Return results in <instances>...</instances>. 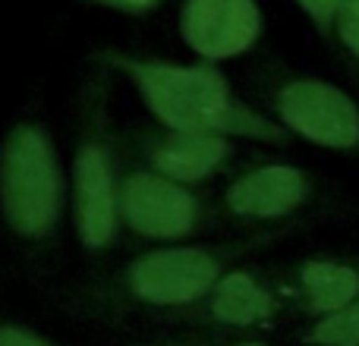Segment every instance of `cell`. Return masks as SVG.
Masks as SVG:
<instances>
[{
    "label": "cell",
    "instance_id": "4",
    "mask_svg": "<svg viewBox=\"0 0 359 346\" xmlns=\"http://www.w3.org/2000/svg\"><path fill=\"white\" fill-rule=\"evenodd\" d=\"M265 113L290 139L359 158V101L318 76L278 69L262 82Z\"/></svg>",
    "mask_w": 359,
    "mask_h": 346
},
{
    "label": "cell",
    "instance_id": "13",
    "mask_svg": "<svg viewBox=\"0 0 359 346\" xmlns=\"http://www.w3.org/2000/svg\"><path fill=\"white\" fill-rule=\"evenodd\" d=\"M331 44L341 50L344 63H347L353 79L359 82V0H344L341 13L334 19Z\"/></svg>",
    "mask_w": 359,
    "mask_h": 346
},
{
    "label": "cell",
    "instance_id": "16",
    "mask_svg": "<svg viewBox=\"0 0 359 346\" xmlns=\"http://www.w3.org/2000/svg\"><path fill=\"white\" fill-rule=\"evenodd\" d=\"M98 6H107V10H117V13H130V16H142V13L155 10L161 0H92Z\"/></svg>",
    "mask_w": 359,
    "mask_h": 346
},
{
    "label": "cell",
    "instance_id": "11",
    "mask_svg": "<svg viewBox=\"0 0 359 346\" xmlns=\"http://www.w3.org/2000/svg\"><path fill=\"white\" fill-rule=\"evenodd\" d=\"M280 293L290 309L318 321L359 299V255H309L287 268Z\"/></svg>",
    "mask_w": 359,
    "mask_h": 346
},
{
    "label": "cell",
    "instance_id": "12",
    "mask_svg": "<svg viewBox=\"0 0 359 346\" xmlns=\"http://www.w3.org/2000/svg\"><path fill=\"white\" fill-rule=\"evenodd\" d=\"M299 346H359V299L344 305L334 315L309 321Z\"/></svg>",
    "mask_w": 359,
    "mask_h": 346
},
{
    "label": "cell",
    "instance_id": "17",
    "mask_svg": "<svg viewBox=\"0 0 359 346\" xmlns=\"http://www.w3.org/2000/svg\"><path fill=\"white\" fill-rule=\"evenodd\" d=\"M224 346H268V343L265 340H255V337H243V340H230Z\"/></svg>",
    "mask_w": 359,
    "mask_h": 346
},
{
    "label": "cell",
    "instance_id": "14",
    "mask_svg": "<svg viewBox=\"0 0 359 346\" xmlns=\"http://www.w3.org/2000/svg\"><path fill=\"white\" fill-rule=\"evenodd\" d=\"M303 6V13L312 19V25L318 29V35L331 41V32H334V19L341 13L344 0H297Z\"/></svg>",
    "mask_w": 359,
    "mask_h": 346
},
{
    "label": "cell",
    "instance_id": "1",
    "mask_svg": "<svg viewBox=\"0 0 359 346\" xmlns=\"http://www.w3.org/2000/svg\"><path fill=\"white\" fill-rule=\"evenodd\" d=\"M98 60L117 69L136 85L142 104L158 120V126L177 132H208V136L246 139V142L284 145L290 142L284 130L265 111L246 104L230 88L227 76L215 63H168L151 57L101 50Z\"/></svg>",
    "mask_w": 359,
    "mask_h": 346
},
{
    "label": "cell",
    "instance_id": "15",
    "mask_svg": "<svg viewBox=\"0 0 359 346\" xmlns=\"http://www.w3.org/2000/svg\"><path fill=\"white\" fill-rule=\"evenodd\" d=\"M0 346H57V343L48 340V337H41L38 331H32V328L4 321L0 324Z\"/></svg>",
    "mask_w": 359,
    "mask_h": 346
},
{
    "label": "cell",
    "instance_id": "7",
    "mask_svg": "<svg viewBox=\"0 0 359 346\" xmlns=\"http://www.w3.org/2000/svg\"><path fill=\"white\" fill-rule=\"evenodd\" d=\"M120 217L123 227L139 240L180 242L198 233L205 223V205L192 186L174 183L161 173L142 167L123 170L120 186Z\"/></svg>",
    "mask_w": 359,
    "mask_h": 346
},
{
    "label": "cell",
    "instance_id": "2",
    "mask_svg": "<svg viewBox=\"0 0 359 346\" xmlns=\"http://www.w3.org/2000/svg\"><path fill=\"white\" fill-rule=\"evenodd\" d=\"M67 208V177L54 139L35 120L16 123L0 148V214L16 240L44 242Z\"/></svg>",
    "mask_w": 359,
    "mask_h": 346
},
{
    "label": "cell",
    "instance_id": "10",
    "mask_svg": "<svg viewBox=\"0 0 359 346\" xmlns=\"http://www.w3.org/2000/svg\"><path fill=\"white\" fill-rule=\"evenodd\" d=\"M136 151L142 167L161 173L183 186H196L221 173L233 158V139L208 136V132H177L149 130L136 139Z\"/></svg>",
    "mask_w": 359,
    "mask_h": 346
},
{
    "label": "cell",
    "instance_id": "9",
    "mask_svg": "<svg viewBox=\"0 0 359 346\" xmlns=\"http://www.w3.org/2000/svg\"><path fill=\"white\" fill-rule=\"evenodd\" d=\"M284 305L287 303L280 284H271L265 274L252 271V268L236 265L217 280V286L208 293L202 305L186 312V318H196V321L211 324V328L246 334V331L268 328Z\"/></svg>",
    "mask_w": 359,
    "mask_h": 346
},
{
    "label": "cell",
    "instance_id": "5",
    "mask_svg": "<svg viewBox=\"0 0 359 346\" xmlns=\"http://www.w3.org/2000/svg\"><path fill=\"white\" fill-rule=\"evenodd\" d=\"M120 186H123V170L107 132L101 98H95L82 120L79 145L73 155V186H69L73 227L86 252L101 255L117 242L123 230Z\"/></svg>",
    "mask_w": 359,
    "mask_h": 346
},
{
    "label": "cell",
    "instance_id": "8",
    "mask_svg": "<svg viewBox=\"0 0 359 346\" xmlns=\"http://www.w3.org/2000/svg\"><path fill=\"white\" fill-rule=\"evenodd\" d=\"M180 32L205 63L230 60L255 48L262 10L255 0H186L180 10Z\"/></svg>",
    "mask_w": 359,
    "mask_h": 346
},
{
    "label": "cell",
    "instance_id": "6",
    "mask_svg": "<svg viewBox=\"0 0 359 346\" xmlns=\"http://www.w3.org/2000/svg\"><path fill=\"white\" fill-rule=\"evenodd\" d=\"M318 179L299 164L265 161L249 170H240L221 195L227 217L252 227L287 230L299 214L318 202Z\"/></svg>",
    "mask_w": 359,
    "mask_h": 346
},
{
    "label": "cell",
    "instance_id": "3",
    "mask_svg": "<svg viewBox=\"0 0 359 346\" xmlns=\"http://www.w3.org/2000/svg\"><path fill=\"white\" fill-rule=\"evenodd\" d=\"M280 233H262L249 242H227V246H196V242H168L158 249H145L142 255L123 265L117 277V296L139 309L155 312H192L208 299L217 280L236 268L243 252L268 242Z\"/></svg>",
    "mask_w": 359,
    "mask_h": 346
}]
</instances>
